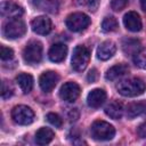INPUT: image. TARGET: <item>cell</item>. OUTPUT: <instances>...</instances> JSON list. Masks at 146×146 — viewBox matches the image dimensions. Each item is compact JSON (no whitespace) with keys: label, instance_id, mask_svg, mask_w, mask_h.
Here are the masks:
<instances>
[{"label":"cell","instance_id":"6da1fadb","mask_svg":"<svg viewBox=\"0 0 146 146\" xmlns=\"http://www.w3.org/2000/svg\"><path fill=\"white\" fill-rule=\"evenodd\" d=\"M116 88L119 94L124 97H136L144 94L146 90V83L139 78H131L119 82Z\"/></svg>","mask_w":146,"mask_h":146},{"label":"cell","instance_id":"7a4b0ae2","mask_svg":"<svg viewBox=\"0 0 146 146\" xmlns=\"http://www.w3.org/2000/svg\"><path fill=\"white\" fill-rule=\"evenodd\" d=\"M90 132H91V137L96 140H111L115 136L114 127L103 120L95 121L91 124Z\"/></svg>","mask_w":146,"mask_h":146},{"label":"cell","instance_id":"3957f363","mask_svg":"<svg viewBox=\"0 0 146 146\" xmlns=\"http://www.w3.org/2000/svg\"><path fill=\"white\" fill-rule=\"evenodd\" d=\"M90 59V52L88 50V48H86L84 46H76L73 50V55L71 58V65L72 68L76 72H82Z\"/></svg>","mask_w":146,"mask_h":146},{"label":"cell","instance_id":"277c9868","mask_svg":"<svg viewBox=\"0 0 146 146\" xmlns=\"http://www.w3.org/2000/svg\"><path fill=\"white\" fill-rule=\"evenodd\" d=\"M26 25L21 18H10L2 29V33L7 39H17L25 34Z\"/></svg>","mask_w":146,"mask_h":146},{"label":"cell","instance_id":"5b68a950","mask_svg":"<svg viewBox=\"0 0 146 146\" xmlns=\"http://www.w3.org/2000/svg\"><path fill=\"white\" fill-rule=\"evenodd\" d=\"M23 59L30 65H35L42 59V44L39 41H30L23 50Z\"/></svg>","mask_w":146,"mask_h":146},{"label":"cell","instance_id":"8992f818","mask_svg":"<svg viewBox=\"0 0 146 146\" xmlns=\"http://www.w3.org/2000/svg\"><path fill=\"white\" fill-rule=\"evenodd\" d=\"M11 119L19 125H27L33 122L34 113L29 106L17 105L11 110Z\"/></svg>","mask_w":146,"mask_h":146},{"label":"cell","instance_id":"52a82bcc","mask_svg":"<svg viewBox=\"0 0 146 146\" xmlns=\"http://www.w3.org/2000/svg\"><path fill=\"white\" fill-rule=\"evenodd\" d=\"M65 24L70 31L80 32L88 27V25L90 24V18L84 13H73L67 16Z\"/></svg>","mask_w":146,"mask_h":146},{"label":"cell","instance_id":"ba28073f","mask_svg":"<svg viewBox=\"0 0 146 146\" xmlns=\"http://www.w3.org/2000/svg\"><path fill=\"white\" fill-rule=\"evenodd\" d=\"M80 91H81V89L78 83L68 81L62 86V88L59 90V96L63 100H65L67 103H73L80 96Z\"/></svg>","mask_w":146,"mask_h":146},{"label":"cell","instance_id":"9c48e42d","mask_svg":"<svg viewBox=\"0 0 146 146\" xmlns=\"http://www.w3.org/2000/svg\"><path fill=\"white\" fill-rule=\"evenodd\" d=\"M58 81H59V75L56 72L47 71V72H43L40 75L39 84H40V88L42 89V91L50 92V91L54 90V88L56 87Z\"/></svg>","mask_w":146,"mask_h":146},{"label":"cell","instance_id":"30bf717a","mask_svg":"<svg viewBox=\"0 0 146 146\" xmlns=\"http://www.w3.org/2000/svg\"><path fill=\"white\" fill-rule=\"evenodd\" d=\"M31 27L33 32H35L36 34L46 35L51 31L52 24H51L50 18H48L47 16H39V17H35L31 22Z\"/></svg>","mask_w":146,"mask_h":146},{"label":"cell","instance_id":"8fae6325","mask_svg":"<svg viewBox=\"0 0 146 146\" xmlns=\"http://www.w3.org/2000/svg\"><path fill=\"white\" fill-rule=\"evenodd\" d=\"M0 11L3 17H8V18H19L24 14L23 7H21L19 5H17L13 1L2 2Z\"/></svg>","mask_w":146,"mask_h":146},{"label":"cell","instance_id":"7c38bea8","mask_svg":"<svg viewBox=\"0 0 146 146\" xmlns=\"http://www.w3.org/2000/svg\"><path fill=\"white\" fill-rule=\"evenodd\" d=\"M123 24L127 30L131 32H138L141 30V19L136 11H128L123 17Z\"/></svg>","mask_w":146,"mask_h":146},{"label":"cell","instance_id":"4fadbf2b","mask_svg":"<svg viewBox=\"0 0 146 146\" xmlns=\"http://www.w3.org/2000/svg\"><path fill=\"white\" fill-rule=\"evenodd\" d=\"M116 51V46L113 41H104L102 42L97 48V57L100 60H107L110 59Z\"/></svg>","mask_w":146,"mask_h":146},{"label":"cell","instance_id":"5bb4252c","mask_svg":"<svg viewBox=\"0 0 146 146\" xmlns=\"http://www.w3.org/2000/svg\"><path fill=\"white\" fill-rule=\"evenodd\" d=\"M67 55V47L64 43H55L49 49V59L54 63H60L65 59Z\"/></svg>","mask_w":146,"mask_h":146},{"label":"cell","instance_id":"9a60e30c","mask_svg":"<svg viewBox=\"0 0 146 146\" xmlns=\"http://www.w3.org/2000/svg\"><path fill=\"white\" fill-rule=\"evenodd\" d=\"M105 99H106V92L99 88L91 90L87 96V103L92 108H97L100 105H103Z\"/></svg>","mask_w":146,"mask_h":146},{"label":"cell","instance_id":"2e32d148","mask_svg":"<svg viewBox=\"0 0 146 146\" xmlns=\"http://www.w3.org/2000/svg\"><path fill=\"white\" fill-rule=\"evenodd\" d=\"M144 114H146V102H135L129 104L125 108V115L128 119H135Z\"/></svg>","mask_w":146,"mask_h":146},{"label":"cell","instance_id":"e0dca14e","mask_svg":"<svg viewBox=\"0 0 146 146\" xmlns=\"http://www.w3.org/2000/svg\"><path fill=\"white\" fill-rule=\"evenodd\" d=\"M128 72H129V66L127 64H116L107 70L105 78L110 81H114V80L125 75Z\"/></svg>","mask_w":146,"mask_h":146},{"label":"cell","instance_id":"ac0fdd59","mask_svg":"<svg viewBox=\"0 0 146 146\" xmlns=\"http://www.w3.org/2000/svg\"><path fill=\"white\" fill-rule=\"evenodd\" d=\"M16 82L19 86L23 94L31 92V90L33 88V78H32V75H30L27 73H21L16 76Z\"/></svg>","mask_w":146,"mask_h":146},{"label":"cell","instance_id":"d6986e66","mask_svg":"<svg viewBox=\"0 0 146 146\" xmlns=\"http://www.w3.org/2000/svg\"><path fill=\"white\" fill-rule=\"evenodd\" d=\"M105 113L106 115H108L111 119L114 120H119L122 117L123 115V106L120 102L117 100H113L106 107H105Z\"/></svg>","mask_w":146,"mask_h":146},{"label":"cell","instance_id":"ffe728a7","mask_svg":"<svg viewBox=\"0 0 146 146\" xmlns=\"http://www.w3.org/2000/svg\"><path fill=\"white\" fill-rule=\"evenodd\" d=\"M55 137V133L49 128H40L35 133V143L38 145H47Z\"/></svg>","mask_w":146,"mask_h":146},{"label":"cell","instance_id":"44dd1931","mask_svg":"<svg viewBox=\"0 0 146 146\" xmlns=\"http://www.w3.org/2000/svg\"><path fill=\"white\" fill-rule=\"evenodd\" d=\"M32 3L39 10L47 13H56L58 8L56 0H32Z\"/></svg>","mask_w":146,"mask_h":146},{"label":"cell","instance_id":"7402d4cb","mask_svg":"<svg viewBox=\"0 0 146 146\" xmlns=\"http://www.w3.org/2000/svg\"><path fill=\"white\" fill-rule=\"evenodd\" d=\"M139 48V41L136 39H125L122 42V49L124 51V54L127 55H133L136 51H138L137 49Z\"/></svg>","mask_w":146,"mask_h":146},{"label":"cell","instance_id":"603a6c76","mask_svg":"<svg viewBox=\"0 0 146 146\" xmlns=\"http://www.w3.org/2000/svg\"><path fill=\"white\" fill-rule=\"evenodd\" d=\"M133 63L138 67L146 70V48L139 49L133 54Z\"/></svg>","mask_w":146,"mask_h":146},{"label":"cell","instance_id":"cb8c5ba5","mask_svg":"<svg viewBox=\"0 0 146 146\" xmlns=\"http://www.w3.org/2000/svg\"><path fill=\"white\" fill-rule=\"evenodd\" d=\"M117 21L112 17V16H107L103 19L102 22V29L105 31V32H113L117 29Z\"/></svg>","mask_w":146,"mask_h":146},{"label":"cell","instance_id":"d4e9b609","mask_svg":"<svg viewBox=\"0 0 146 146\" xmlns=\"http://www.w3.org/2000/svg\"><path fill=\"white\" fill-rule=\"evenodd\" d=\"M13 94H14V89L9 84V82L2 81V83H1V98L2 99H8L9 97L13 96Z\"/></svg>","mask_w":146,"mask_h":146},{"label":"cell","instance_id":"484cf974","mask_svg":"<svg viewBox=\"0 0 146 146\" xmlns=\"http://www.w3.org/2000/svg\"><path fill=\"white\" fill-rule=\"evenodd\" d=\"M75 1H76V3L79 6L86 7L89 10H96L100 0H75Z\"/></svg>","mask_w":146,"mask_h":146},{"label":"cell","instance_id":"4316f807","mask_svg":"<svg viewBox=\"0 0 146 146\" xmlns=\"http://www.w3.org/2000/svg\"><path fill=\"white\" fill-rule=\"evenodd\" d=\"M47 120H48V122L50 124L55 125L56 128H62V125H63L62 117L58 114H56V113H48L47 114Z\"/></svg>","mask_w":146,"mask_h":146},{"label":"cell","instance_id":"83f0119b","mask_svg":"<svg viewBox=\"0 0 146 146\" xmlns=\"http://www.w3.org/2000/svg\"><path fill=\"white\" fill-rule=\"evenodd\" d=\"M0 57H1L2 60H9V59H11V58L14 57V51H13V49L2 46L1 49H0Z\"/></svg>","mask_w":146,"mask_h":146},{"label":"cell","instance_id":"f1b7e54d","mask_svg":"<svg viewBox=\"0 0 146 146\" xmlns=\"http://www.w3.org/2000/svg\"><path fill=\"white\" fill-rule=\"evenodd\" d=\"M128 1H129V0H112V1H111V7H112L113 10L120 11V10H122V9L127 6Z\"/></svg>","mask_w":146,"mask_h":146},{"label":"cell","instance_id":"f546056e","mask_svg":"<svg viewBox=\"0 0 146 146\" xmlns=\"http://www.w3.org/2000/svg\"><path fill=\"white\" fill-rule=\"evenodd\" d=\"M97 78H98V73H97V70H96V68H92V70L88 73V75H87V80H88V82H90V83L95 82V81L97 80Z\"/></svg>","mask_w":146,"mask_h":146},{"label":"cell","instance_id":"4dcf8cb0","mask_svg":"<svg viewBox=\"0 0 146 146\" xmlns=\"http://www.w3.org/2000/svg\"><path fill=\"white\" fill-rule=\"evenodd\" d=\"M137 133H138V136H139L140 138H146V122L141 123V124L138 127Z\"/></svg>","mask_w":146,"mask_h":146},{"label":"cell","instance_id":"1f68e13d","mask_svg":"<svg viewBox=\"0 0 146 146\" xmlns=\"http://www.w3.org/2000/svg\"><path fill=\"white\" fill-rule=\"evenodd\" d=\"M78 117H79V111H78V108H72L70 111V113H68L70 121H76Z\"/></svg>","mask_w":146,"mask_h":146},{"label":"cell","instance_id":"d6a6232c","mask_svg":"<svg viewBox=\"0 0 146 146\" xmlns=\"http://www.w3.org/2000/svg\"><path fill=\"white\" fill-rule=\"evenodd\" d=\"M139 1H140V6H141L143 10L146 11V0H139Z\"/></svg>","mask_w":146,"mask_h":146}]
</instances>
